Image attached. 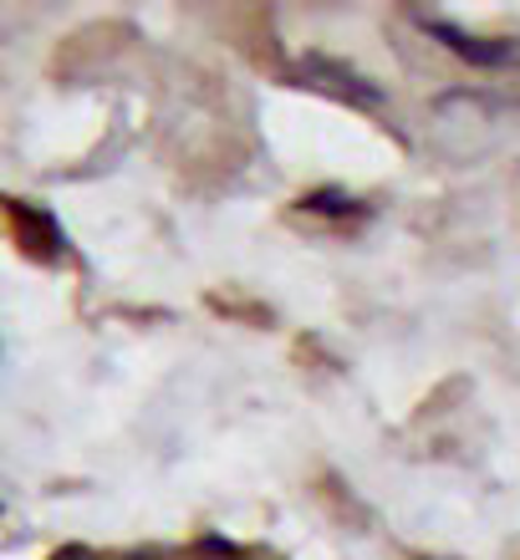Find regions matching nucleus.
<instances>
[{"label": "nucleus", "mask_w": 520, "mask_h": 560, "mask_svg": "<svg viewBox=\"0 0 520 560\" xmlns=\"http://www.w3.org/2000/svg\"><path fill=\"white\" fill-rule=\"evenodd\" d=\"M424 31H429V36H439L449 51H460L464 61H475V67H506V61L520 57L510 42H485V36H470V31L449 26V21H424Z\"/></svg>", "instance_id": "f257e3e1"}, {"label": "nucleus", "mask_w": 520, "mask_h": 560, "mask_svg": "<svg viewBox=\"0 0 520 560\" xmlns=\"http://www.w3.org/2000/svg\"><path fill=\"white\" fill-rule=\"evenodd\" d=\"M307 77H312L322 92H337V97H347V103H378V92H372L362 77L347 72V67H337V61L312 57V61H307Z\"/></svg>", "instance_id": "f03ea898"}, {"label": "nucleus", "mask_w": 520, "mask_h": 560, "mask_svg": "<svg viewBox=\"0 0 520 560\" xmlns=\"http://www.w3.org/2000/svg\"><path fill=\"white\" fill-rule=\"evenodd\" d=\"M57 560H88V556H82V550H67V556H57Z\"/></svg>", "instance_id": "7ed1b4c3"}]
</instances>
